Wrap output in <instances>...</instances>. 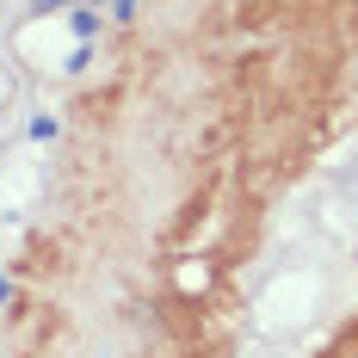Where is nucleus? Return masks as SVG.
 <instances>
[{
	"label": "nucleus",
	"instance_id": "4",
	"mask_svg": "<svg viewBox=\"0 0 358 358\" xmlns=\"http://www.w3.org/2000/svg\"><path fill=\"white\" fill-rule=\"evenodd\" d=\"M6 296H13V285H6V278H0V303H6Z\"/></svg>",
	"mask_w": 358,
	"mask_h": 358
},
{
	"label": "nucleus",
	"instance_id": "1",
	"mask_svg": "<svg viewBox=\"0 0 358 358\" xmlns=\"http://www.w3.org/2000/svg\"><path fill=\"white\" fill-rule=\"evenodd\" d=\"M99 31V13H74V37H80V43H87V37Z\"/></svg>",
	"mask_w": 358,
	"mask_h": 358
},
{
	"label": "nucleus",
	"instance_id": "2",
	"mask_svg": "<svg viewBox=\"0 0 358 358\" xmlns=\"http://www.w3.org/2000/svg\"><path fill=\"white\" fill-rule=\"evenodd\" d=\"M56 6H93V0H31V13H56Z\"/></svg>",
	"mask_w": 358,
	"mask_h": 358
},
{
	"label": "nucleus",
	"instance_id": "3",
	"mask_svg": "<svg viewBox=\"0 0 358 358\" xmlns=\"http://www.w3.org/2000/svg\"><path fill=\"white\" fill-rule=\"evenodd\" d=\"M111 13H117V19H130V13H136V0H111Z\"/></svg>",
	"mask_w": 358,
	"mask_h": 358
}]
</instances>
